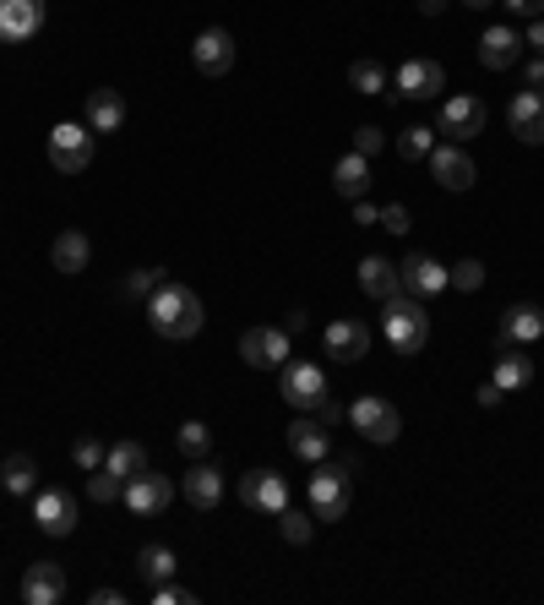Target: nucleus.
Wrapping results in <instances>:
<instances>
[{"label": "nucleus", "mask_w": 544, "mask_h": 605, "mask_svg": "<svg viewBox=\"0 0 544 605\" xmlns=\"http://www.w3.org/2000/svg\"><path fill=\"white\" fill-rule=\"evenodd\" d=\"M240 502L251 507V513H283L288 507V485H283V474L277 469H251V474H240Z\"/></svg>", "instance_id": "14"}, {"label": "nucleus", "mask_w": 544, "mask_h": 605, "mask_svg": "<svg viewBox=\"0 0 544 605\" xmlns=\"http://www.w3.org/2000/svg\"><path fill=\"white\" fill-rule=\"evenodd\" d=\"M332 191L349 197V202H360V197L371 191V158H365V153H343L338 169H332Z\"/></svg>", "instance_id": "28"}, {"label": "nucleus", "mask_w": 544, "mask_h": 605, "mask_svg": "<svg viewBox=\"0 0 544 605\" xmlns=\"http://www.w3.org/2000/svg\"><path fill=\"white\" fill-rule=\"evenodd\" d=\"M446 88V66L441 60H424V55H413L398 66V77H393V88H387V99L393 104H404V99H435Z\"/></svg>", "instance_id": "6"}, {"label": "nucleus", "mask_w": 544, "mask_h": 605, "mask_svg": "<svg viewBox=\"0 0 544 605\" xmlns=\"http://www.w3.org/2000/svg\"><path fill=\"white\" fill-rule=\"evenodd\" d=\"M349 426H354L365 442H376V448H387V442L404 437V415H398V404H393V399H376V393L349 404Z\"/></svg>", "instance_id": "4"}, {"label": "nucleus", "mask_w": 544, "mask_h": 605, "mask_svg": "<svg viewBox=\"0 0 544 605\" xmlns=\"http://www.w3.org/2000/svg\"><path fill=\"white\" fill-rule=\"evenodd\" d=\"M446 284H452V290H463V295H474V290L485 284V262H479V257L452 262V268H446Z\"/></svg>", "instance_id": "36"}, {"label": "nucleus", "mask_w": 544, "mask_h": 605, "mask_svg": "<svg viewBox=\"0 0 544 605\" xmlns=\"http://www.w3.org/2000/svg\"><path fill=\"white\" fill-rule=\"evenodd\" d=\"M104 453H110V448H104L99 437H77V442H71V463H77V469H88V474H93V469H104Z\"/></svg>", "instance_id": "38"}, {"label": "nucleus", "mask_w": 544, "mask_h": 605, "mask_svg": "<svg viewBox=\"0 0 544 605\" xmlns=\"http://www.w3.org/2000/svg\"><path fill=\"white\" fill-rule=\"evenodd\" d=\"M121 491H126V480H121L115 469H93V474H88V496H93L99 507H104V502H121Z\"/></svg>", "instance_id": "37"}, {"label": "nucleus", "mask_w": 544, "mask_h": 605, "mask_svg": "<svg viewBox=\"0 0 544 605\" xmlns=\"http://www.w3.org/2000/svg\"><path fill=\"white\" fill-rule=\"evenodd\" d=\"M360 290H365L371 301H393V295H404L398 262H387V257H360Z\"/></svg>", "instance_id": "25"}, {"label": "nucleus", "mask_w": 544, "mask_h": 605, "mask_svg": "<svg viewBox=\"0 0 544 605\" xmlns=\"http://www.w3.org/2000/svg\"><path fill=\"white\" fill-rule=\"evenodd\" d=\"M185 502L196 507V513H213L218 502H224V469L218 463H196V469H185Z\"/></svg>", "instance_id": "22"}, {"label": "nucleus", "mask_w": 544, "mask_h": 605, "mask_svg": "<svg viewBox=\"0 0 544 605\" xmlns=\"http://www.w3.org/2000/svg\"><path fill=\"white\" fill-rule=\"evenodd\" d=\"M424 164H430L435 186H446V191H468V186H474V175H479V169H474V158L457 148V143H435Z\"/></svg>", "instance_id": "16"}, {"label": "nucleus", "mask_w": 544, "mask_h": 605, "mask_svg": "<svg viewBox=\"0 0 544 605\" xmlns=\"http://www.w3.org/2000/svg\"><path fill=\"white\" fill-rule=\"evenodd\" d=\"M240 360L257 371H277L288 360V333L283 327H246L240 333Z\"/></svg>", "instance_id": "13"}, {"label": "nucleus", "mask_w": 544, "mask_h": 605, "mask_svg": "<svg viewBox=\"0 0 544 605\" xmlns=\"http://www.w3.org/2000/svg\"><path fill=\"white\" fill-rule=\"evenodd\" d=\"M540 338H544V305H534V301L507 305V316H501V344H523V349H534Z\"/></svg>", "instance_id": "21"}, {"label": "nucleus", "mask_w": 544, "mask_h": 605, "mask_svg": "<svg viewBox=\"0 0 544 605\" xmlns=\"http://www.w3.org/2000/svg\"><path fill=\"white\" fill-rule=\"evenodd\" d=\"M147 322H152V333H158V338L185 344V338H196V333H202L207 311H202V301H196V290H185V284L163 279V284L152 290V301H147Z\"/></svg>", "instance_id": "2"}, {"label": "nucleus", "mask_w": 544, "mask_h": 605, "mask_svg": "<svg viewBox=\"0 0 544 605\" xmlns=\"http://www.w3.org/2000/svg\"><path fill=\"white\" fill-rule=\"evenodd\" d=\"M463 5H468V11H490L496 0H463Z\"/></svg>", "instance_id": "52"}, {"label": "nucleus", "mask_w": 544, "mask_h": 605, "mask_svg": "<svg viewBox=\"0 0 544 605\" xmlns=\"http://www.w3.org/2000/svg\"><path fill=\"white\" fill-rule=\"evenodd\" d=\"M349 88H354V93H387V66H382L376 55H360V60L349 66Z\"/></svg>", "instance_id": "31"}, {"label": "nucleus", "mask_w": 544, "mask_h": 605, "mask_svg": "<svg viewBox=\"0 0 544 605\" xmlns=\"http://www.w3.org/2000/svg\"><path fill=\"white\" fill-rule=\"evenodd\" d=\"M104 469H115L121 480H136V474L147 469V448H141V442H115V448L104 453Z\"/></svg>", "instance_id": "32"}, {"label": "nucleus", "mask_w": 544, "mask_h": 605, "mask_svg": "<svg viewBox=\"0 0 544 605\" xmlns=\"http://www.w3.org/2000/svg\"><path fill=\"white\" fill-rule=\"evenodd\" d=\"M163 279H169V273H158V268H141V273H132V279H126V295L147 305V301H152V290H158Z\"/></svg>", "instance_id": "39"}, {"label": "nucleus", "mask_w": 544, "mask_h": 605, "mask_svg": "<svg viewBox=\"0 0 544 605\" xmlns=\"http://www.w3.org/2000/svg\"><path fill=\"white\" fill-rule=\"evenodd\" d=\"M22 601L27 605H60L66 601V573L55 562H33L22 573Z\"/></svg>", "instance_id": "23"}, {"label": "nucleus", "mask_w": 544, "mask_h": 605, "mask_svg": "<svg viewBox=\"0 0 544 605\" xmlns=\"http://www.w3.org/2000/svg\"><path fill=\"white\" fill-rule=\"evenodd\" d=\"M435 132H441L446 143H474V137L485 132V99L452 93V99L441 104V115H435Z\"/></svg>", "instance_id": "8"}, {"label": "nucleus", "mask_w": 544, "mask_h": 605, "mask_svg": "<svg viewBox=\"0 0 544 605\" xmlns=\"http://www.w3.org/2000/svg\"><path fill=\"white\" fill-rule=\"evenodd\" d=\"M354 219H360V224H382V208H371V202L360 197V202H354Z\"/></svg>", "instance_id": "48"}, {"label": "nucleus", "mask_w": 544, "mask_h": 605, "mask_svg": "<svg viewBox=\"0 0 544 605\" xmlns=\"http://www.w3.org/2000/svg\"><path fill=\"white\" fill-rule=\"evenodd\" d=\"M501 5H512L518 16H540L544 11V0H501Z\"/></svg>", "instance_id": "50"}, {"label": "nucleus", "mask_w": 544, "mask_h": 605, "mask_svg": "<svg viewBox=\"0 0 544 605\" xmlns=\"http://www.w3.org/2000/svg\"><path fill=\"white\" fill-rule=\"evenodd\" d=\"M121 126H126V99H121V88H93V93H88V132L110 137V132H121Z\"/></svg>", "instance_id": "24"}, {"label": "nucleus", "mask_w": 544, "mask_h": 605, "mask_svg": "<svg viewBox=\"0 0 544 605\" xmlns=\"http://www.w3.org/2000/svg\"><path fill=\"white\" fill-rule=\"evenodd\" d=\"M88 605H126V590H93Z\"/></svg>", "instance_id": "47"}, {"label": "nucleus", "mask_w": 544, "mask_h": 605, "mask_svg": "<svg viewBox=\"0 0 544 605\" xmlns=\"http://www.w3.org/2000/svg\"><path fill=\"white\" fill-rule=\"evenodd\" d=\"M523 44H534V55H544V16H529V33H523Z\"/></svg>", "instance_id": "44"}, {"label": "nucleus", "mask_w": 544, "mask_h": 605, "mask_svg": "<svg viewBox=\"0 0 544 605\" xmlns=\"http://www.w3.org/2000/svg\"><path fill=\"white\" fill-rule=\"evenodd\" d=\"M0 485H5V496H33L38 491V463L27 453H11L0 463Z\"/></svg>", "instance_id": "29"}, {"label": "nucleus", "mask_w": 544, "mask_h": 605, "mask_svg": "<svg viewBox=\"0 0 544 605\" xmlns=\"http://www.w3.org/2000/svg\"><path fill=\"white\" fill-rule=\"evenodd\" d=\"M382 224H387L393 235H408V224H413V219H408L404 202H393V208H382Z\"/></svg>", "instance_id": "42"}, {"label": "nucleus", "mask_w": 544, "mask_h": 605, "mask_svg": "<svg viewBox=\"0 0 544 605\" xmlns=\"http://www.w3.org/2000/svg\"><path fill=\"white\" fill-rule=\"evenodd\" d=\"M518 55H523V33L518 27L496 22V27L479 33V66L485 71H507V66H518Z\"/></svg>", "instance_id": "18"}, {"label": "nucleus", "mask_w": 544, "mask_h": 605, "mask_svg": "<svg viewBox=\"0 0 544 605\" xmlns=\"http://www.w3.org/2000/svg\"><path fill=\"white\" fill-rule=\"evenodd\" d=\"M191 601H196V595H191L185 584H174V579H169V584H152V605H191Z\"/></svg>", "instance_id": "40"}, {"label": "nucleus", "mask_w": 544, "mask_h": 605, "mask_svg": "<svg viewBox=\"0 0 544 605\" xmlns=\"http://www.w3.org/2000/svg\"><path fill=\"white\" fill-rule=\"evenodd\" d=\"M435 148V126H404V137H398V158L404 164H424Z\"/></svg>", "instance_id": "34"}, {"label": "nucleus", "mask_w": 544, "mask_h": 605, "mask_svg": "<svg viewBox=\"0 0 544 605\" xmlns=\"http://www.w3.org/2000/svg\"><path fill=\"white\" fill-rule=\"evenodd\" d=\"M277 393L299 410V415H316V404L327 399V377L316 360H283L277 366Z\"/></svg>", "instance_id": "5"}, {"label": "nucleus", "mask_w": 544, "mask_h": 605, "mask_svg": "<svg viewBox=\"0 0 544 605\" xmlns=\"http://www.w3.org/2000/svg\"><path fill=\"white\" fill-rule=\"evenodd\" d=\"M174 568H180V562H174L169 546H141V551H136V573H141V584H169Z\"/></svg>", "instance_id": "30"}, {"label": "nucleus", "mask_w": 544, "mask_h": 605, "mask_svg": "<svg viewBox=\"0 0 544 605\" xmlns=\"http://www.w3.org/2000/svg\"><path fill=\"white\" fill-rule=\"evenodd\" d=\"M121 502L132 507L136 518H158V513H169V502H174V480H169V474H152V469H141L136 480H126Z\"/></svg>", "instance_id": "9"}, {"label": "nucleus", "mask_w": 544, "mask_h": 605, "mask_svg": "<svg viewBox=\"0 0 544 605\" xmlns=\"http://www.w3.org/2000/svg\"><path fill=\"white\" fill-rule=\"evenodd\" d=\"M191 66L202 77H229L235 71V38H229V27H202L196 44H191Z\"/></svg>", "instance_id": "11"}, {"label": "nucleus", "mask_w": 544, "mask_h": 605, "mask_svg": "<svg viewBox=\"0 0 544 605\" xmlns=\"http://www.w3.org/2000/svg\"><path fill=\"white\" fill-rule=\"evenodd\" d=\"M174 448L185 458H207L213 453V432H207V421H185L180 426V437H174Z\"/></svg>", "instance_id": "35"}, {"label": "nucleus", "mask_w": 544, "mask_h": 605, "mask_svg": "<svg viewBox=\"0 0 544 605\" xmlns=\"http://www.w3.org/2000/svg\"><path fill=\"white\" fill-rule=\"evenodd\" d=\"M474 399H479V410H496V404H501V399H507V393H501V388H496V382H485V388H479V393H474Z\"/></svg>", "instance_id": "46"}, {"label": "nucleus", "mask_w": 544, "mask_h": 605, "mask_svg": "<svg viewBox=\"0 0 544 605\" xmlns=\"http://www.w3.org/2000/svg\"><path fill=\"white\" fill-rule=\"evenodd\" d=\"M44 27V0H0V44H22Z\"/></svg>", "instance_id": "19"}, {"label": "nucleus", "mask_w": 544, "mask_h": 605, "mask_svg": "<svg viewBox=\"0 0 544 605\" xmlns=\"http://www.w3.org/2000/svg\"><path fill=\"white\" fill-rule=\"evenodd\" d=\"M49 262H55V273H82L93 262V240L82 229H60L55 246H49Z\"/></svg>", "instance_id": "27"}, {"label": "nucleus", "mask_w": 544, "mask_h": 605, "mask_svg": "<svg viewBox=\"0 0 544 605\" xmlns=\"http://www.w3.org/2000/svg\"><path fill=\"white\" fill-rule=\"evenodd\" d=\"M398 279H404V295H413V301H435V295H446V262H435V257H424V251L404 257Z\"/></svg>", "instance_id": "15"}, {"label": "nucleus", "mask_w": 544, "mask_h": 605, "mask_svg": "<svg viewBox=\"0 0 544 605\" xmlns=\"http://www.w3.org/2000/svg\"><path fill=\"white\" fill-rule=\"evenodd\" d=\"M288 453L305 458V463H321V458H332V437H327V426L316 421V415H299V421H288Z\"/></svg>", "instance_id": "20"}, {"label": "nucleus", "mask_w": 544, "mask_h": 605, "mask_svg": "<svg viewBox=\"0 0 544 605\" xmlns=\"http://www.w3.org/2000/svg\"><path fill=\"white\" fill-rule=\"evenodd\" d=\"M387 148V137H382V126H360L354 132V153H365V158H376V153Z\"/></svg>", "instance_id": "41"}, {"label": "nucleus", "mask_w": 544, "mask_h": 605, "mask_svg": "<svg viewBox=\"0 0 544 605\" xmlns=\"http://www.w3.org/2000/svg\"><path fill=\"white\" fill-rule=\"evenodd\" d=\"M277 535H283L288 546H310V535H316V513L283 507V513H277Z\"/></svg>", "instance_id": "33"}, {"label": "nucleus", "mask_w": 544, "mask_h": 605, "mask_svg": "<svg viewBox=\"0 0 544 605\" xmlns=\"http://www.w3.org/2000/svg\"><path fill=\"white\" fill-rule=\"evenodd\" d=\"M305 322H310V316H305V305H294V311L283 316V333L294 338V333H305Z\"/></svg>", "instance_id": "45"}, {"label": "nucleus", "mask_w": 544, "mask_h": 605, "mask_svg": "<svg viewBox=\"0 0 544 605\" xmlns=\"http://www.w3.org/2000/svg\"><path fill=\"white\" fill-rule=\"evenodd\" d=\"M316 474H310V513L321 518V524H338V518H349V507H354V480H360V463L349 453H332L321 458V463H310Z\"/></svg>", "instance_id": "1"}, {"label": "nucleus", "mask_w": 544, "mask_h": 605, "mask_svg": "<svg viewBox=\"0 0 544 605\" xmlns=\"http://www.w3.org/2000/svg\"><path fill=\"white\" fill-rule=\"evenodd\" d=\"M321 349H327L338 366H354V360H365L371 333H365V322H354V316H332V322L321 327Z\"/></svg>", "instance_id": "12"}, {"label": "nucleus", "mask_w": 544, "mask_h": 605, "mask_svg": "<svg viewBox=\"0 0 544 605\" xmlns=\"http://www.w3.org/2000/svg\"><path fill=\"white\" fill-rule=\"evenodd\" d=\"M529 88H534V93H544V55H534V60H529Z\"/></svg>", "instance_id": "49"}, {"label": "nucleus", "mask_w": 544, "mask_h": 605, "mask_svg": "<svg viewBox=\"0 0 544 605\" xmlns=\"http://www.w3.org/2000/svg\"><path fill=\"white\" fill-rule=\"evenodd\" d=\"M382 333L398 355H419L430 344V316L413 295H393V301H382Z\"/></svg>", "instance_id": "3"}, {"label": "nucleus", "mask_w": 544, "mask_h": 605, "mask_svg": "<svg viewBox=\"0 0 544 605\" xmlns=\"http://www.w3.org/2000/svg\"><path fill=\"white\" fill-rule=\"evenodd\" d=\"M490 382H496L501 393H518V388H529V382H534V360L523 355V344H501V355H496V371H490Z\"/></svg>", "instance_id": "26"}, {"label": "nucleus", "mask_w": 544, "mask_h": 605, "mask_svg": "<svg viewBox=\"0 0 544 605\" xmlns=\"http://www.w3.org/2000/svg\"><path fill=\"white\" fill-rule=\"evenodd\" d=\"M33 524H38L44 535L66 540V535L77 529V496H71V491H60V485L33 491Z\"/></svg>", "instance_id": "10"}, {"label": "nucleus", "mask_w": 544, "mask_h": 605, "mask_svg": "<svg viewBox=\"0 0 544 605\" xmlns=\"http://www.w3.org/2000/svg\"><path fill=\"white\" fill-rule=\"evenodd\" d=\"M507 126H512V137H518V143L540 148V143H544V93H534V88L512 93V104H507Z\"/></svg>", "instance_id": "17"}, {"label": "nucleus", "mask_w": 544, "mask_h": 605, "mask_svg": "<svg viewBox=\"0 0 544 605\" xmlns=\"http://www.w3.org/2000/svg\"><path fill=\"white\" fill-rule=\"evenodd\" d=\"M343 415H349V410H343V404H338V399H321V404H316V421H321V426H327V432H332V426H338V421H343Z\"/></svg>", "instance_id": "43"}, {"label": "nucleus", "mask_w": 544, "mask_h": 605, "mask_svg": "<svg viewBox=\"0 0 544 605\" xmlns=\"http://www.w3.org/2000/svg\"><path fill=\"white\" fill-rule=\"evenodd\" d=\"M413 5H419L424 16H441V11H446V0H413Z\"/></svg>", "instance_id": "51"}, {"label": "nucleus", "mask_w": 544, "mask_h": 605, "mask_svg": "<svg viewBox=\"0 0 544 605\" xmlns=\"http://www.w3.org/2000/svg\"><path fill=\"white\" fill-rule=\"evenodd\" d=\"M49 164H55V175H82L93 164V132L77 121H60L49 132Z\"/></svg>", "instance_id": "7"}]
</instances>
